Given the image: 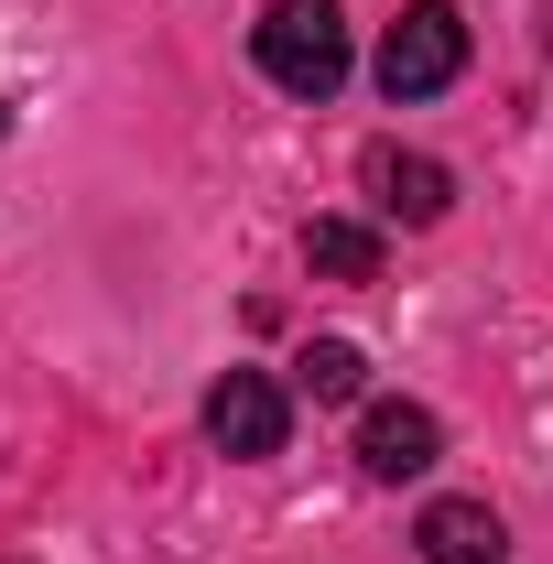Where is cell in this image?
Instances as JSON below:
<instances>
[{
	"label": "cell",
	"mask_w": 553,
	"mask_h": 564,
	"mask_svg": "<svg viewBox=\"0 0 553 564\" xmlns=\"http://www.w3.org/2000/svg\"><path fill=\"white\" fill-rule=\"evenodd\" d=\"M293 391H304V402H358V391H369V358L347 348V337H315V348L293 358Z\"/></svg>",
	"instance_id": "ba28073f"
},
{
	"label": "cell",
	"mask_w": 553,
	"mask_h": 564,
	"mask_svg": "<svg viewBox=\"0 0 553 564\" xmlns=\"http://www.w3.org/2000/svg\"><path fill=\"white\" fill-rule=\"evenodd\" d=\"M304 272L315 282H380V228L369 217H315L304 228Z\"/></svg>",
	"instance_id": "52a82bcc"
},
{
	"label": "cell",
	"mask_w": 553,
	"mask_h": 564,
	"mask_svg": "<svg viewBox=\"0 0 553 564\" xmlns=\"http://www.w3.org/2000/svg\"><path fill=\"white\" fill-rule=\"evenodd\" d=\"M250 55H261V76L282 98H337L347 87V11L337 0H272L261 33H250Z\"/></svg>",
	"instance_id": "6da1fadb"
},
{
	"label": "cell",
	"mask_w": 553,
	"mask_h": 564,
	"mask_svg": "<svg viewBox=\"0 0 553 564\" xmlns=\"http://www.w3.org/2000/svg\"><path fill=\"white\" fill-rule=\"evenodd\" d=\"M358 185H369V207H380V217H402V228H434V217L456 207V174H445L434 152H402V141H369Z\"/></svg>",
	"instance_id": "277c9868"
},
{
	"label": "cell",
	"mask_w": 553,
	"mask_h": 564,
	"mask_svg": "<svg viewBox=\"0 0 553 564\" xmlns=\"http://www.w3.org/2000/svg\"><path fill=\"white\" fill-rule=\"evenodd\" d=\"M413 564H510V532H499L488 499H423Z\"/></svg>",
	"instance_id": "8992f818"
},
{
	"label": "cell",
	"mask_w": 553,
	"mask_h": 564,
	"mask_svg": "<svg viewBox=\"0 0 553 564\" xmlns=\"http://www.w3.org/2000/svg\"><path fill=\"white\" fill-rule=\"evenodd\" d=\"M445 456V423L423 413V402H369L358 413V478H380V489H402Z\"/></svg>",
	"instance_id": "5b68a950"
},
{
	"label": "cell",
	"mask_w": 553,
	"mask_h": 564,
	"mask_svg": "<svg viewBox=\"0 0 553 564\" xmlns=\"http://www.w3.org/2000/svg\"><path fill=\"white\" fill-rule=\"evenodd\" d=\"M282 434H293V402H282L272 369H228V380L207 391V445L217 456L261 467V456H282Z\"/></svg>",
	"instance_id": "3957f363"
},
{
	"label": "cell",
	"mask_w": 553,
	"mask_h": 564,
	"mask_svg": "<svg viewBox=\"0 0 553 564\" xmlns=\"http://www.w3.org/2000/svg\"><path fill=\"white\" fill-rule=\"evenodd\" d=\"M380 98L391 109H413V98H434V87H456L467 76V22H456V0H413L391 33H380Z\"/></svg>",
	"instance_id": "7a4b0ae2"
}]
</instances>
